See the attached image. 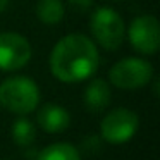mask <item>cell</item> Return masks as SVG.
Wrapping results in <instances>:
<instances>
[{
    "instance_id": "1",
    "label": "cell",
    "mask_w": 160,
    "mask_h": 160,
    "mask_svg": "<svg viewBox=\"0 0 160 160\" xmlns=\"http://www.w3.org/2000/svg\"><path fill=\"white\" fill-rule=\"evenodd\" d=\"M98 62L100 55L95 42L78 33L60 38L50 53V71L62 83H79L91 78Z\"/></svg>"
},
{
    "instance_id": "2",
    "label": "cell",
    "mask_w": 160,
    "mask_h": 160,
    "mask_svg": "<svg viewBox=\"0 0 160 160\" xmlns=\"http://www.w3.org/2000/svg\"><path fill=\"white\" fill-rule=\"evenodd\" d=\"M40 103V88L33 79L24 76L9 78L0 84V105L9 112L24 115L33 112Z\"/></svg>"
},
{
    "instance_id": "3",
    "label": "cell",
    "mask_w": 160,
    "mask_h": 160,
    "mask_svg": "<svg viewBox=\"0 0 160 160\" xmlns=\"http://www.w3.org/2000/svg\"><path fill=\"white\" fill-rule=\"evenodd\" d=\"M90 29L95 42L108 52L117 50L126 36V26L121 14L110 7L95 9L90 19Z\"/></svg>"
},
{
    "instance_id": "4",
    "label": "cell",
    "mask_w": 160,
    "mask_h": 160,
    "mask_svg": "<svg viewBox=\"0 0 160 160\" xmlns=\"http://www.w3.org/2000/svg\"><path fill=\"white\" fill-rule=\"evenodd\" d=\"M153 78V66L139 57H126L114 64L108 72V79L121 90H139L146 86Z\"/></svg>"
},
{
    "instance_id": "5",
    "label": "cell",
    "mask_w": 160,
    "mask_h": 160,
    "mask_svg": "<svg viewBox=\"0 0 160 160\" xmlns=\"http://www.w3.org/2000/svg\"><path fill=\"white\" fill-rule=\"evenodd\" d=\"M138 115L129 108H115L108 112L100 124V134L112 145L126 143L138 131Z\"/></svg>"
},
{
    "instance_id": "6",
    "label": "cell",
    "mask_w": 160,
    "mask_h": 160,
    "mask_svg": "<svg viewBox=\"0 0 160 160\" xmlns=\"http://www.w3.org/2000/svg\"><path fill=\"white\" fill-rule=\"evenodd\" d=\"M128 38L132 48L145 55H153L160 47V24L158 19L152 14L138 16L132 19L128 29Z\"/></svg>"
},
{
    "instance_id": "7",
    "label": "cell",
    "mask_w": 160,
    "mask_h": 160,
    "mask_svg": "<svg viewBox=\"0 0 160 160\" xmlns=\"http://www.w3.org/2000/svg\"><path fill=\"white\" fill-rule=\"evenodd\" d=\"M31 59V45L22 35L14 31L0 33V69L18 71Z\"/></svg>"
},
{
    "instance_id": "8",
    "label": "cell",
    "mask_w": 160,
    "mask_h": 160,
    "mask_svg": "<svg viewBox=\"0 0 160 160\" xmlns=\"http://www.w3.org/2000/svg\"><path fill=\"white\" fill-rule=\"evenodd\" d=\"M38 124L47 132H62L69 128L71 115L64 107L55 103H47L38 112Z\"/></svg>"
},
{
    "instance_id": "9",
    "label": "cell",
    "mask_w": 160,
    "mask_h": 160,
    "mask_svg": "<svg viewBox=\"0 0 160 160\" xmlns=\"http://www.w3.org/2000/svg\"><path fill=\"white\" fill-rule=\"evenodd\" d=\"M110 103V86L103 79H93L84 90V105L88 110L100 112Z\"/></svg>"
},
{
    "instance_id": "10",
    "label": "cell",
    "mask_w": 160,
    "mask_h": 160,
    "mask_svg": "<svg viewBox=\"0 0 160 160\" xmlns=\"http://www.w3.org/2000/svg\"><path fill=\"white\" fill-rule=\"evenodd\" d=\"M64 4L62 0H40L36 4V16L43 24L55 26L64 18Z\"/></svg>"
},
{
    "instance_id": "11",
    "label": "cell",
    "mask_w": 160,
    "mask_h": 160,
    "mask_svg": "<svg viewBox=\"0 0 160 160\" xmlns=\"http://www.w3.org/2000/svg\"><path fill=\"white\" fill-rule=\"evenodd\" d=\"M38 160H81V157L69 143H53L40 152Z\"/></svg>"
},
{
    "instance_id": "12",
    "label": "cell",
    "mask_w": 160,
    "mask_h": 160,
    "mask_svg": "<svg viewBox=\"0 0 160 160\" xmlns=\"http://www.w3.org/2000/svg\"><path fill=\"white\" fill-rule=\"evenodd\" d=\"M12 136L19 146H28L35 139V126L28 119H18L12 126Z\"/></svg>"
},
{
    "instance_id": "13",
    "label": "cell",
    "mask_w": 160,
    "mask_h": 160,
    "mask_svg": "<svg viewBox=\"0 0 160 160\" xmlns=\"http://www.w3.org/2000/svg\"><path fill=\"white\" fill-rule=\"evenodd\" d=\"M67 4L74 9V11H79V12H84L93 5V0H67Z\"/></svg>"
},
{
    "instance_id": "14",
    "label": "cell",
    "mask_w": 160,
    "mask_h": 160,
    "mask_svg": "<svg viewBox=\"0 0 160 160\" xmlns=\"http://www.w3.org/2000/svg\"><path fill=\"white\" fill-rule=\"evenodd\" d=\"M9 7V0H0V12H4Z\"/></svg>"
}]
</instances>
